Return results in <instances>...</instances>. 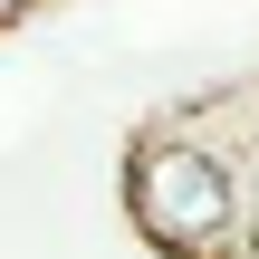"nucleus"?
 I'll use <instances>...</instances> for the list:
<instances>
[{"instance_id": "f03ea898", "label": "nucleus", "mask_w": 259, "mask_h": 259, "mask_svg": "<svg viewBox=\"0 0 259 259\" xmlns=\"http://www.w3.org/2000/svg\"><path fill=\"white\" fill-rule=\"evenodd\" d=\"M29 10H38V0H0V29H10V19H29Z\"/></svg>"}, {"instance_id": "f257e3e1", "label": "nucleus", "mask_w": 259, "mask_h": 259, "mask_svg": "<svg viewBox=\"0 0 259 259\" xmlns=\"http://www.w3.org/2000/svg\"><path fill=\"white\" fill-rule=\"evenodd\" d=\"M125 211L163 259H259V192L250 163L163 125L125 154Z\"/></svg>"}]
</instances>
